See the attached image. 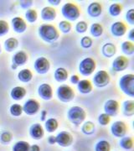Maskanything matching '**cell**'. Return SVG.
Masks as SVG:
<instances>
[{"label": "cell", "instance_id": "1", "mask_svg": "<svg viewBox=\"0 0 134 151\" xmlns=\"http://www.w3.org/2000/svg\"><path fill=\"white\" fill-rule=\"evenodd\" d=\"M38 35L41 40L47 43H54L59 38V30L55 26L44 24L38 29Z\"/></svg>", "mask_w": 134, "mask_h": 151}, {"label": "cell", "instance_id": "2", "mask_svg": "<svg viewBox=\"0 0 134 151\" xmlns=\"http://www.w3.org/2000/svg\"><path fill=\"white\" fill-rule=\"evenodd\" d=\"M67 118L71 124L79 126L85 121L86 118V111L79 106H74L68 110Z\"/></svg>", "mask_w": 134, "mask_h": 151}, {"label": "cell", "instance_id": "3", "mask_svg": "<svg viewBox=\"0 0 134 151\" xmlns=\"http://www.w3.org/2000/svg\"><path fill=\"white\" fill-rule=\"evenodd\" d=\"M61 14L67 19V21H75L80 16V10L76 4L68 2L62 6Z\"/></svg>", "mask_w": 134, "mask_h": 151}, {"label": "cell", "instance_id": "4", "mask_svg": "<svg viewBox=\"0 0 134 151\" xmlns=\"http://www.w3.org/2000/svg\"><path fill=\"white\" fill-rule=\"evenodd\" d=\"M119 87L129 97H134V75L126 74L119 79Z\"/></svg>", "mask_w": 134, "mask_h": 151}, {"label": "cell", "instance_id": "5", "mask_svg": "<svg viewBox=\"0 0 134 151\" xmlns=\"http://www.w3.org/2000/svg\"><path fill=\"white\" fill-rule=\"evenodd\" d=\"M96 67H97L96 60L91 57H86L82 60H80L78 66V70L80 75L84 76H89L96 70Z\"/></svg>", "mask_w": 134, "mask_h": 151}, {"label": "cell", "instance_id": "6", "mask_svg": "<svg viewBox=\"0 0 134 151\" xmlns=\"http://www.w3.org/2000/svg\"><path fill=\"white\" fill-rule=\"evenodd\" d=\"M56 95L59 101L69 103L75 98L74 90L68 85H60L56 90Z\"/></svg>", "mask_w": 134, "mask_h": 151}, {"label": "cell", "instance_id": "7", "mask_svg": "<svg viewBox=\"0 0 134 151\" xmlns=\"http://www.w3.org/2000/svg\"><path fill=\"white\" fill-rule=\"evenodd\" d=\"M92 81H93L94 86L98 88H102V87L107 86L110 83L111 77H110V75L107 73V71L101 70H98L94 75Z\"/></svg>", "mask_w": 134, "mask_h": 151}, {"label": "cell", "instance_id": "8", "mask_svg": "<svg viewBox=\"0 0 134 151\" xmlns=\"http://www.w3.org/2000/svg\"><path fill=\"white\" fill-rule=\"evenodd\" d=\"M34 68L38 74H40V75L46 74V73H48L49 70L50 69L49 60L44 56L38 57L34 61Z\"/></svg>", "mask_w": 134, "mask_h": 151}, {"label": "cell", "instance_id": "9", "mask_svg": "<svg viewBox=\"0 0 134 151\" xmlns=\"http://www.w3.org/2000/svg\"><path fill=\"white\" fill-rule=\"evenodd\" d=\"M22 108L24 113H26L27 115L32 116V115H35L39 111L40 104L35 99H29L22 106Z\"/></svg>", "mask_w": 134, "mask_h": 151}, {"label": "cell", "instance_id": "10", "mask_svg": "<svg viewBox=\"0 0 134 151\" xmlns=\"http://www.w3.org/2000/svg\"><path fill=\"white\" fill-rule=\"evenodd\" d=\"M56 139V144L61 147H70L73 144V136L70 133L67 131H61L58 134L55 136Z\"/></svg>", "mask_w": 134, "mask_h": 151}, {"label": "cell", "instance_id": "11", "mask_svg": "<svg viewBox=\"0 0 134 151\" xmlns=\"http://www.w3.org/2000/svg\"><path fill=\"white\" fill-rule=\"evenodd\" d=\"M28 55L26 52H24V50H19L16 52L15 54L13 55L12 57V65L11 68L13 70L17 69L19 66L25 65L28 61Z\"/></svg>", "mask_w": 134, "mask_h": 151}, {"label": "cell", "instance_id": "12", "mask_svg": "<svg viewBox=\"0 0 134 151\" xmlns=\"http://www.w3.org/2000/svg\"><path fill=\"white\" fill-rule=\"evenodd\" d=\"M128 131V127L123 121H116L111 126V133L117 138L124 137Z\"/></svg>", "mask_w": 134, "mask_h": 151}, {"label": "cell", "instance_id": "13", "mask_svg": "<svg viewBox=\"0 0 134 151\" xmlns=\"http://www.w3.org/2000/svg\"><path fill=\"white\" fill-rule=\"evenodd\" d=\"M129 65V60L124 55H118L113 61V70L116 72H121L126 70Z\"/></svg>", "mask_w": 134, "mask_h": 151}, {"label": "cell", "instance_id": "14", "mask_svg": "<svg viewBox=\"0 0 134 151\" xmlns=\"http://www.w3.org/2000/svg\"><path fill=\"white\" fill-rule=\"evenodd\" d=\"M38 94L44 101H49L53 97V89L48 83H42L38 87Z\"/></svg>", "mask_w": 134, "mask_h": 151}, {"label": "cell", "instance_id": "15", "mask_svg": "<svg viewBox=\"0 0 134 151\" xmlns=\"http://www.w3.org/2000/svg\"><path fill=\"white\" fill-rule=\"evenodd\" d=\"M119 108H120L119 103L114 99H109L104 104L105 113H107L110 117L116 116L119 112Z\"/></svg>", "mask_w": 134, "mask_h": 151}, {"label": "cell", "instance_id": "16", "mask_svg": "<svg viewBox=\"0 0 134 151\" xmlns=\"http://www.w3.org/2000/svg\"><path fill=\"white\" fill-rule=\"evenodd\" d=\"M29 135L32 139L35 140H39L43 139L44 135V130L42 125L38 123L33 124L29 128Z\"/></svg>", "mask_w": 134, "mask_h": 151}, {"label": "cell", "instance_id": "17", "mask_svg": "<svg viewBox=\"0 0 134 151\" xmlns=\"http://www.w3.org/2000/svg\"><path fill=\"white\" fill-rule=\"evenodd\" d=\"M127 32V25L122 21L114 22L111 26V33L113 36L121 37Z\"/></svg>", "mask_w": 134, "mask_h": 151}, {"label": "cell", "instance_id": "18", "mask_svg": "<svg viewBox=\"0 0 134 151\" xmlns=\"http://www.w3.org/2000/svg\"><path fill=\"white\" fill-rule=\"evenodd\" d=\"M11 24H12V27H13L14 31L18 34H22V33L25 32V30L27 29L26 22L20 17H14V19H12Z\"/></svg>", "mask_w": 134, "mask_h": 151}, {"label": "cell", "instance_id": "19", "mask_svg": "<svg viewBox=\"0 0 134 151\" xmlns=\"http://www.w3.org/2000/svg\"><path fill=\"white\" fill-rule=\"evenodd\" d=\"M56 15H57L56 10L51 6L44 7L43 9H42V10H41V14H40L41 19L43 20H44V21H52V20H54L55 18H56Z\"/></svg>", "mask_w": 134, "mask_h": 151}, {"label": "cell", "instance_id": "20", "mask_svg": "<svg viewBox=\"0 0 134 151\" xmlns=\"http://www.w3.org/2000/svg\"><path fill=\"white\" fill-rule=\"evenodd\" d=\"M87 14L91 18H97L102 14V6L99 2H92L87 7Z\"/></svg>", "mask_w": 134, "mask_h": 151}, {"label": "cell", "instance_id": "21", "mask_svg": "<svg viewBox=\"0 0 134 151\" xmlns=\"http://www.w3.org/2000/svg\"><path fill=\"white\" fill-rule=\"evenodd\" d=\"M26 89L23 86H14L10 92V97L15 101H20L26 96Z\"/></svg>", "mask_w": 134, "mask_h": 151}, {"label": "cell", "instance_id": "22", "mask_svg": "<svg viewBox=\"0 0 134 151\" xmlns=\"http://www.w3.org/2000/svg\"><path fill=\"white\" fill-rule=\"evenodd\" d=\"M77 89L82 94H89L92 92L93 85H92L91 81L89 80H86V79L80 80V81L77 84Z\"/></svg>", "mask_w": 134, "mask_h": 151}, {"label": "cell", "instance_id": "23", "mask_svg": "<svg viewBox=\"0 0 134 151\" xmlns=\"http://www.w3.org/2000/svg\"><path fill=\"white\" fill-rule=\"evenodd\" d=\"M102 55L106 58H112L117 54V46L113 43H106L102 48Z\"/></svg>", "mask_w": 134, "mask_h": 151}, {"label": "cell", "instance_id": "24", "mask_svg": "<svg viewBox=\"0 0 134 151\" xmlns=\"http://www.w3.org/2000/svg\"><path fill=\"white\" fill-rule=\"evenodd\" d=\"M54 77L55 81H58V82H64L68 79L69 73H68L67 70L64 67H59L54 70Z\"/></svg>", "mask_w": 134, "mask_h": 151}, {"label": "cell", "instance_id": "25", "mask_svg": "<svg viewBox=\"0 0 134 151\" xmlns=\"http://www.w3.org/2000/svg\"><path fill=\"white\" fill-rule=\"evenodd\" d=\"M123 113L127 117H132L134 115V101L126 100L123 103Z\"/></svg>", "mask_w": 134, "mask_h": 151}, {"label": "cell", "instance_id": "26", "mask_svg": "<svg viewBox=\"0 0 134 151\" xmlns=\"http://www.w3.org/2000/svg\"><path fill=\"white\" fill-rule=\"evenodd\" d=\"M19 46V40L16 38L10 37L4 41V49L7 52H13Z\"/></svg>", "mask_w": 134, "mask_h": 151}, {"label": "cell", "instance_id": "27", "mask_svg": "<svg viewBox=\"0 0 134 151\" xmlns=\"http://www.w3.org/2000/svg\"><path fill=\"white\" fill-rule=\"evenodd\" d=\"M33 73L29 69H23L18 73V79L22 82H29L32 80Z\"/></svg>", "mask_w": 134, "mask_h": 151}, {"label": "cell", "instance_id": "28", "mask_svg": "<svg viewBox=\"0 0 134 151\" xmlns=\"http://www.w3.org/2000/svg\"><path fill=\"white\" fill-rule=\"evenodd\" d=\"M96 131L95 124L91 121H86L81 126V132L86 135L93 134Z\"/></svg>", "mask_w": 134, "mask_h": 151}, {"label": "cell", "instance_id": "29", "mask_svg": "<svg viewBox=\"0 0 134 151\" xmlns=\"http://www.w3.org/2000/svg\"><path fill=\"white\" fill-rule=\"evenodd\" d=\"M121 49L126 55H133L134 54V44L130 40H126L122 43Z\"/></svg>", "mask_w": 134, "mask_h": 151}, {"label": "cell", "instance_id": "30", "mask_svg": "<svg viewBox=\"0 0 134 151\" xmlns=\"http://www.w3.org/2000/svg\"><path fill=\"white\" fill-rule=\"evenodd\" d=\"M119 145L126 150H130L133 148V140L132 137L124 136L119 141Z\"/></svg>", "mask_w": 134, "mask_h": 151}, {"label": "cell", "instance_id": "31", "mask_svg": "<svg viewBox=\"0 0 134 151\" xmlns=\"http://www.w3.org/2000/svg\"><path fill=\"white\" fill-rule=\"evenodd\" d=\"M44 127H45V129L48 133H54L55 130L58 129L59 123H58L56 119L51 118V119H49L45 121Z\"/></svg>", "mask_w": 134, "mask_h": 151}, {"label": "cell", "instance_id": "32", "mask_svg": "<svg viewBox=\"0 0 134 151\" xmlns=\"http://www.w3.org/2000/svg\"><path fill=\"white\" fill-rule=\"evenodd\" d=\"M103 27L101 24L99 23H94L92 24L90 27V32L91 35L95 38H98L100 36H102V34H103Z\"/></svg>", "mask_w": 134, "mask_h": 151}, {"label": "cell", "instance_id": "33", "mask_svg": "<svg viewBox=\"0 0 134 151\" xmlns=\"http://www.w3.org/2000/svg\"><path fill=\"white\" fill-rule=\"evenodd\" d=\"M30 145L27 141L20 140L16 142L13 148L12 151H29Z\"/></svg>", "mask_w": 134, "mask_h": 151}, {"label": "cell", "instance_id": "34", "mask_svg": "<svg viewBox=\"0 0 134 151\" xmlns=\"http://www.w3.org/2000/svg\"><path fill=\"white\" fill-rule=\"evenodd\" d=\"M109 14L113 17H117L118 15H120L123 12V6L121 5L120 4H112L111 5L109 6Z\"/></svg>", "mask_w": 134, "mask_h": 151}, {"label": "cell", "instance_id": "35", "mask_svg": "<svg viewBox=\"0 0 134 151\" xmlns=\"http://www.w3.org/2000/svg\"><path fill=\"white\" fill-rule=\"evenodd\" d=\"M25 19L29 23H34L36 22L38 19V13L34 9H27L25 12Z\"/></svg>", "mask_w": 134, "mask_h": 151}, {"label": "cell", "instance_id": "36", "mask_svg": "<svg viewBox=\"0 0 134 151\" xmlns=\"http://www.w3.org/2000/svg\"><path fill=\"white\" fill-rule=\"evenodd\" d=\"M95 151H111V145L107 140H100L95 146Z\"/></svg>", "mask_w": 134, "mask_h": 151}, {"label": "cell", "instance_id": "37", "mask_svg": "<svg viewBox=\"0 0 134 151\" xmlns=\"http://www.w3.org/2000/svg\"><path fill=\"white\" fill-rule=\"evenodd\" d=\"M9 112L10 114L14 117H19L21 116L23 112V108L20 104H18V103H14L13 105H11L10 108H9Z\"/></svg>", "mask_w": 134, "mask_h": 151}, {"label": "cell", "instance_id": "38", "mask_svg": "<svg viewBox=\"0 0 134 151\" xmlns=\"http://www.w3.org/2000/svg\"><path fill=\"white\" fill-rule=\"evenodd\" d=\"M13 139V134L9 131H4L0 134V142L3 145L9 144Z\"/></svg>", "mask_w": 134, "mask_h": 151}, {"label": "cell", "instance_id": "39", "mask_svg": "<svg viewBox=\"0 0 134 151\" xmlns=\"http://www.w3.org/2000/svg\"><path fill=\"white\" fill-rule=\"evenodd\" d=\"M59 29L60 30V32H62L63 34H68L70 32L72 26L70 22L67 20H62L59 23Z\"/></svg>", "mask_w": 134, "mask_h": 151}, {"label": "cell", "instance_id": "40", "mask_svg": "<svg viewBox=\"0 0 134 151\" xmlns=\"http://www.w3.org/2000/svg\"><path fill=\"white\" fill-rule=\"evenodd\" d=\"M75 31L79 34H83L87 31L88 29V24L86 21H79L75 24Z\"/></svg>", "mask_w": 134, "mask_h": 151}, {"label": "cell", "instance_id": "41", "mask_svg": "<svg viewBox=\"0 0 134 151\" xmlns=\"http://www.w3.org/2000/svg\"><path fill=\"white\" fill-rule=\"evenodd\" d=\"M93 45L92 39L89 36H84L80 40V45L84 49H90Z\"/></svg>", "mask_w": 134, "mask_h": 151}, {"label": "cell", "instance_id": "42", "mask_svg": "<svg viewBox=\"0 0 134 151\" xmlns=\"http://www.w3.org/2000/svg\"><path fill=\"white\" fill-rule=\"evenodd\" d=\"M110 121H111V117L107 115V113H101L98 116V123L102 126H106L107 124H109Z\"/></svg>", "mask_w": 134, "mask_h": 151}, {"label": "cell", "instance_id": "43", "mask_svg": "<svg viewBox=\"0 0 134 151\" xmlns=\"http://www.w3.org/2000/svg\"><path fill=\"white\" fill-rule=\"evenodd\" d=\"M9 31V25L5 20H0V37L5 35Z\"/></svg>", "mask_w": 134, "mask_h": 151}, {"label": "cell", "instance_id": "44", "mask_svg": "<svg viewBox=\"0 0 134 151\" xmlns=\"http://www.w3.org/2000/svg\"><path fill=\"white\" fill-rule=\"evenodd\" d=\"M126 20L128 21L129 24L133 25L134 24V9H130L128 10L126 14Z\"/></svg>", "mask_w": 134, "mask_h": 151}, {"label": "cell", "instance_id": "45", "mask_svg": "<svg viewBox=\"0 0 134 151\" xmlns=\"http://www.w3.org/2000/svg\"><path fill=\"white\" fill-rule=\"evenodd\" d=\"M33 4H34V2L32 0H21V1H19V6L24 9H31Z\"/></svg>", "mask_w": 134, "mask_h": 151}, {"label": "cell", "instance_id": "46", "mask_svg": "<svg viewBox=\"0 0 134 151\" xmlns=\"http://www.w3.org/2000/svg\"><path fill=\"white\" fill-rule=\"evenodd\" d=\"M70 81L72 84H74V85H77V84H78V82L80 81V77H79L77 75H72L70 77Z\"/></svg>", "mask_w": 134, "mask_h": 151}, {"label": "cell", "instance_id": "47", "mask_svg": "<svg viewBox=\"0 0 134 151\" xmlns=\"http://www.w3.org/2000/svg\"><path fill=\"white\" fill-rule=\"evenodd\" d=\"M48 143L49 145H53L54 144H56V139H55V136L54 135H50L48 138Z\"/></svg>", "mask_w": 134, "mask_h": 151}, {"label": "cell", "instance_id": "48", "mask_svg": "<svg viewBox=\"0 0 134 151\" xmlns=\"http://www.w3.org/2000/svg\"><path fill=\"white\" fill-rule=\"evenodd\" d=\"M48 3L52 6H58L61 3V0H48Z\"/></svg>", "mask_w": 134, "mask_h": 151}, {"label": "cell", "instance_id": "49", "mask_svg": "<svg viewBox=\"0 0 134 151\" xmlns=\"http://www.w3.org/2000/svg\"><path fill=\"white\" fill-rule=\"evenodd\" d=\"M46 117H47V111L46 110H42L40 112V118H41V121L44 122L45 119H46Z\"/></svg>", "mask_w": 134, "mask_h": 151}, {"label": "cell", "instance_id": "50", "mask_svg": "<svg viewBox=\"0 0 134 151\" xmlns=\"http://www.w3.org/2000/svg\"><path fill=\"white\" fill-rule=\"evenodd\" d=\"M128 39L130 40V41H133L134 40V29H131L130 31L128 33Z\"/></svg>", "mask_w": 134, "mask_h": 151}, {"label": "cell", "instance_id": "51", "mask_svg": "<svg viewBox=\"0 0 134 151\" xmlns=\"http://www.w3.org/2000/svg\"><path fill=\"white\" fill-rule=\"evenodd\" d=\"M29 151H40V147L37 145H30Z\"/></svg>", "mask_w": 134, "mask_h": 151}, {"label": "cell", "instance_id": "52", "mask_svg": "<svg viewBox=\"0 0 134 151\" xmlns=\"http://www.w3.org/2000/svg\"><path fill=\"white\" fill-rule=\"evenodd\" d=\"M1 52H2V48H1V45H0V54H1Z\"/></svg>", "mask_w": 134, "mask_h": 151}]
</instances>
